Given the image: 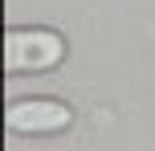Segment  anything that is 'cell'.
Masks as SVG:
<instances>
[{"mask_svg": "<svg viewBox=\"0 0 155 151\" xmlns=\"http://www.w3.org/2000/svg\"><path fill=\"white\" fill-rule=\"evenodd\" d=\"M65 61V37L53 29H8L4 33V70L8 74H45Z\"/></svg>", "mask_w": 155, "mask_h": 151, "instance_id": "6da1fadb", "label": "cell"}, {"mask_svg": "<svg viewBox=\"0 0 155 151\" xmlns=\"http://www.w3.org/2000/svg\"><path fill=\"white\" fill-rule=\"evenodd\" d=\"M4 123L16 135H57L74 123V110L57 98H25L4 110Z\"/></svg>", "mask_w": 155, "mask_h": 151, "instance_id": "7a4b0ae2", "label": "cell"}]
</instances>
